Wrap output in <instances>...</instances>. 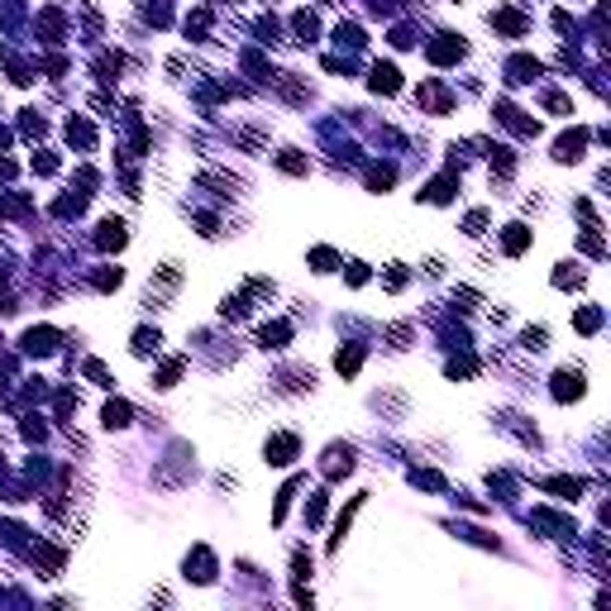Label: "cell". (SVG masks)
<instances>
[{
	"mask_svg": "<svg viewBox=\"0 0 611 611\" xmlns=\"http://www.w3.org/2000/svg\"><path fill=\"white\" fill-rule=\"evenodd\" d=\"M129 415H134L129 402H110V406H105V425H110V430H124V425H129Z\"/></svg>",
	"mask_w": 611,
	"mask_h": 611,
	"instance_id": "obj_12",
	"label": "cell"
},
{
	"mask_svg": "<svg viewBox=\"0 0 611 611\" xmlns=\"http://www.w3.org/2000/svg\"><path fill=\"white\" fill-rule=\"evenodd\" d=\"M124 239H129V234H124V224H119V220H105L101 234H96V244H101V249H124Z\"/></svg>",
	"mask_w": 611,
	"mask_h": 611,
	"instance_id": "obj_6",
	"label": "cell"
},
{
	"mask_svg": "<svg viewBox=\"0 0 611 611\" xmlns=\"http://www.w3.org/2000/svg\"><path fill=\"white\" fill-rule=\"evenodd\" d=\"M544 492H559V497H573V502H578L583 483H578V478H549V483H544Z\"/></svg>",
	"mask_w": 611,
	"mask_h": 611,
	"instance_id": "obj_14",
	"label": "cell"
},
{
	"mask_svg": "<svg viewBox=\"0 0 611 611\" xmlns=\"http://www.w3.org/2000/svg\"><path fill=\"white\" fill-rule=\"evenodd\" d=\"M387 287L397 292V287H406V268L402 263H392V273H387Z\"/></svg>",
	"mask_w": 611,
	"mask_h": 611,
	"instance_id": "obj_26",
	"label": "cell"
},
{
	"mask_svg": "<svg viewBox=\"0 0 611 611\" xmlns=\"http://www.w3.org/2000/svg\"><path fill=\"white\" fill-rule=\"evenodd\" d=\"M368 282V263H349V287H363Z\"/></svg>",
	"mask_w": 611,
	"mask_h": 611,
	"instance_id": "obj_23",
	"label": "cell"
},
{
	"mask_svg": "<svg viewBox=\"0 0 611 611\" xmlns=\"http://www.w3.org/2000/svg\"><path fill=\"white\" fill-rule=\"evenodd\" d=\"M177 373H182V363H177V358H172V363H168V368H163V373H158V387H172V382H177Z\"/></svg>",
	"mask_w": 611,
	"mask_h": 611,
	"instance_id": "obj_24",
	"label": "cell"
},
{
	"mask_svg": "<svg viewBox=\"0 0 611 611\" xmlns=\"http://www.w3.org/2000/svg\"><path fill=\"white\" fill-rule=\"evenodd\" d=\"M119 277H124L119 268H101V273H96V287H101V292H110V287H119Z\"/></svg>",
	"mask_w": 611,
	"mask_h": 611,
	"instance_id": "obj_20",
	"label": "cell"
},
{
	"mask_svg": "<svg viewBox=\"0 0 611 611\" xmlns=\"http://www.w3.org/2000/svg\"><path fill=\"white\" fill-rule=\"evenodd\" d=\"M287 339H292V325H287V320H273V325H263V344H268V349H282Z\"/></svg>",
	"mask_w": 611,
	"mask_h": 611,
	"instance_id": "obj_10",
	"label": "cell"
},
{
	"mask_svg": "<svg viewBox=\"0 0 611 611\" xmlns=\"http://www.w3.org/2000/svg\"><path fill=\"white\" fill-rule=\"evenodd\" d=\"M449 196H454V177H439V182L425 187V201H435V205H444Z\"/></svg>",
	"mask_w": 611,
	"mask_h": 611,
	"instance_id": "obj_15",
	"label": "cell"
},
{
	"mask_svg": "<svg viewBox=\"0 0 611 611\" xmlns=\"http://www.w3.org/2000/svg\"><path fill=\"white\" fill-rule=\"evenodd\" d=\"M358 363H363V349H358V344H349V349H339V354H334V368H339L344 378H354V373H358Z\"/></svg>",
	"mask_w": 611,
	"mask_h": 611,
	"instance_id": "obj_9",
	"label": "cell"
},
{
	"mask_svg": "<svg viewBox=\"0 0 611 611\" xmlns=\"http://www.w3.org/2000/svg\"><path fill=\"white\" fill-rule=\"evenodd\" d=\"M511 82H535V77H540V62H535V58H511Z\"/></svg>",
	"mask_w": 611,
	"mask_h": 611,
	"instance_id": "obj_11",
	"label": "cell"
},
{
	"mask_svg": "<svg viewBox=\"0 0 611 611\" xmlns=\"http://www.w3.org/2000/svg\"><path fill=\"white\" fill-rule=\"evenodd\" d=\"M483 229H487V215L473 210V215H468V234H483Z\"/></svg>",
	"mask_w": 611,
	"mask_h": 611,
	"instance_id": "obj_28",
	"label": "cell"
},
{
	"mask_svg": "<svg viewBox=\"0 0 611 611\" xmlns=\"http://www.w3.org/2000/svg\"><path fill=\"white\" fill-rule=\"evenodd\" d=\"M297 459V435H277V439H268V463H292Z\"/></svg>",
	"mask_w": 611,
	"mask_h": 611,
	"instance_id": "obj_5",
	"label": "cell"
},
{
	"mask_svg": "<svg viewBox=\"0 0 611 611\" xmlns=\"http://www.w3.org/2000/svg\"><path fill=\"white\" fill-rule=\"evenodd\" d=\"M573 325H578V330H583V334H592V330H597V325H602V310H597V306H583V310H578V315H573Z\"/></svg>",
	"mask_w": 611,
	"mask_h": 611,
	"instance_id": "obj_17",
	"label": "cell"
},
{
	"mask_svg": "<svg viewBox=\"0 0 611 611\" xmlns=\"http://www.w3.org/2000/svg\"><path fill=\"white\" fill-rule=\"evenodd\" d=\"M502 249H507V253H525V249H530V229H525V224H507Z\"/></svg>",
	"mask_w": 611,
	"mask_h": 611,
	"instance_id": "obj_7",
	"label": "cell"
},
{
	"mask_svg": "<svg viewBox=\"0 0 611 611\" xmlns=\"http://www.w3.org/2000/svg\"><path fill=\"white\" fill-rule=\"evenodd\" d=\"M34 172H58V158H53V153H43V158H34Z\"/></svg>",
	"mask_w": 611,
	"mask_h": 611,
	"instance_id": "obj_27",
	"label": "cell"
},
{
	"mask_svg": "<svg viewBox=\"0 0 611 611\" xmlns=\"http://www.w3.org/2000/svg\"><path fill=\"white\" fill-rule=\"evenodd\" d=\"M368 187H373V192L392 187V168H373V172H368Z\"/></svg>",
	"mask_w": 611,
	"mask_h": 611,
	"instance_id": "obj_21",
	"label": "cell"
},
{
	"mask_svg": "<svg viewBox=\"0 0 611 611\" xmlns=\"http://www.w3.org/2000/svg\"><path fill=\"white\" fill-rule=\"evenodd\" d=\"M310 263H315V268H320V273H330V268H334V263H339V258H334V253H330V249H315V253H310Z\"/></svg>",
	"mask_w": 611,
	"mask_h": 611,
	"instance_id": "obj_22",
	"label": "cell"
},
{
	"mask_svg": "<svg viewBox=\"0 0 611 611\" xmlns=\"http://www.w3.org/2000/svg\"><path fill=\"white\" fill-rule=\"evenodd\" d=\"M583 397V373H559L554 378V402H578Z\"/></svg>",
	"mask_w": 611,
	"mask_h": 611,
	"instance_id": "obj_4",
	"label": "cell"
},
{
	"mask_svg": "<svg viewBox=\"0 0 611 611\" xmlns=\"http://www.w3.org/2000/svg\"><path fill=\"white\" fill-rule=\"evenodd\" d=\"M53 344H58L53 330H29V334H24V349H29V354H53Z\"/></svg>",
	"mask_w": 611,
	"mask_h": 611,
	"instance_id": "obj_8",
	"label": "cell"
},
{
	"mask_svg": "<svg viewBox=\"0 0 611 611\" xmlns=\"http://www.w3.org/2000/svg\"><path fill=\"white\" fill-rule=\"evenodd\" d=\"M5 143H10V129H0V148H5Z\"/></svg>",
	"mask_w": 611,
	"mask_h": 611,
	"instance_id": "obj_29",
	"label": "cell"
},
{
	"mask_svg": "<svg viewBox=\"0 0 611 611\" xmlns=\"http://www.w3.org/2000/svg\"><path fill=\"white\" fill-rule=\"evenodd\" d=\"M277 168H282V172H292V177H306V168H310V163H306L301 153H292V148H287V153L277 158Z\"/></svg>",
	"mask_w": 611,
	"mask_h": 611,
	"instance_id": "obj_19",
	"label": "cell"
},
{
	"mask_svg": "<svg viewBox=\"0 0 611 611\" xmlns=\"http://www.w3.org/2000/svg\"><path fill=\"white\" fill-rule=\"evenodd\" d=\"M134 354H139V358L158 354V330H139V334H134Z\"/></svg>",
	"mask_w": 611,
	"mask_h": 611,
	"instance_id": "obj_18",
	"label": "cell"
},
{
	"mask_svg": "<svg viewBox=\"0 0 611 611\" xmlns=\"http://www.w3.org/2000/svg\"><path fill=\"white\" fill-rule=\"evenodd\" d=\"M583 148H588V129H573V134H564V139L554 143V158H559V163H578Z\"/></svg>",
	"mask_w": 611,
	"mask_h": 611,
	"instance_id": "obj_2",
	"label": "cell"
},
{
	"mask_svg": "<svg viewBox=\"0 0 611 611\" xmlns=\"http://www.w3.org/2000/svg\"><path fill=\"white\" fill-rule=\"evenodd\" d=\"M492 24H497V29H507V34H525V19H520L516 10H497V14H492Z\"/></svg>",
	"mask_w": 611,
	"mask_h": 611,
	"instance_id": "obj_16",
	"label": "cell"
},
{
	"mask_svg": "<svg viewBox=\"0 0 611 611\" xmlns=\"http://www.w3.org/2000/svg\"><path fill=\"white\" fill-rule=\"evenodd\" d=\"M459 58H463V38L439 34V38L430 43V62H435V67H449V62H459Z\"/></svg>",
	"mask_w": 611,
	"mask_h": 611,
	"instance_id": "obj_1",
	"label": "cell"
},
{
	"mask_svg": "<svg viewBox=\"0 0 611 611\" xmlns=\"http://www.w3.org/2000/svg\"><path fill=\"white\" fill-rule=\"evenodd\" d=\"M67 139L82 143V148H91V143H96V129H91L87 119H72V124H67Z\"/></svg>",
	"mask_w": 611,
	"mask_h": 611,
	"instance_id": "obj_13",
	"label": "cell"
},
{
	"mask_svg": "<svg viewBox=\"0 0 611 611\" xmlns=\"http://www.w3.org/2000/svg\"><path fill=\"white\" fill-rule=\"evenodd\" d=\"M373 91H378V96H397V91H402V72H397L392 62H378V67H373Z\"/></svg>",
	"mask_w": 611,
	"mask_h": 611,
	"instance_id": "obj_3",
	"label": "cell"
},
{
	"mask_svg": "<svg viewBox=\"0 0 611 611\" xmlns=\"http://www.w3.org/2000/svg\"><path fill=\"white\" fill-rule=\"evenodd\" d=\"M544 105H549L554 115H568V96H559V91H549V96H544Z\"/></svg>",
	"mask_w": 611,
	"mask_h": 611,
	"instance_id": "obj_25",
	"label": "cell"
}]
</instances>
